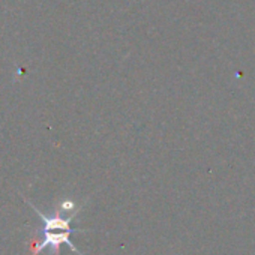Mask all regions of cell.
Listing matches in <instances>:
<instances>
[{
	"mask_svg": "<svg viewBox=\"0 0 255 255\" xmlns=\"http://www.w3.org/2000/svg\"><path fill=\"white\" fill-rule=\"evenodd\" d=\"M39 233L44 236V240L42 242H33L32 243V255H38L45 248H50L51 255H59L60 245H63V243L68 245L71 248V251L80 254V251L74 246V243L69 239V236L72 233H77V231H39Z\"/></svg>",
	"mask_w": 255,
	"mask_h": 255,
	"instance_id": "cell-1",
	"label": "cell"
},
{
	"mask_svg": "<svg viewBox=\"0 0 255 255\" xmlns=\"http://www.w3.org/2000/svg\"><path fill=\"white\" fill-rule=\"evenodd\" d=\"M29 203V201H27ZM30 204V203H29ZM32 206V209L39 215V218L42 219V228L39 230V231H83V230H77V228H71V222H72V219L75 218V215H77V212L78 210H75L71 216H68V218H62L59 213L57 215H54V216H45L42 212H39L33 204H30Z\"/></svg>",
	"mask_w": 255,
	"mask_h": 255,
	"instance_id": "cell-2",
	"label": "cell"
},
{
	"mask_svg": "<svg viewBox=\"0 0 255 255\" xmlns=\"http://www.w3.org/2000/svg\"><path fill=\"white\" fill-rule=\"evenodd\" d=\"M75 207V204L72 203V201H63L62 204H60V210L62 212H66V210H72Z\"/></svg>",
	"mask_w": 255,
	"mask_h": 255,
	"instance_id": "cell-3",
	"label": "cell"
}]
</instances>
